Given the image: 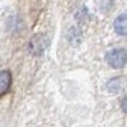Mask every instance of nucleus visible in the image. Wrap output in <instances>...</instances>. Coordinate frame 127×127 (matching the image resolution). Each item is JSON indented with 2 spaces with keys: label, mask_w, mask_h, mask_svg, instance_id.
Masks as SVG:
<instances>
[{
  "label": "nucleus",
  "mask_w": 127,
  "mask_h": 127,
  "mask_svg": "<svg viewBox=\"0 0 127 127\" xmlns=\"http://www.w3.org/2000/svg\"><path fill=\"white\" fill-rule=\"evenodd\" d=\"M122 109H123V112L127 113V97L122 100Z\"/></svg>",
  "instance_id": "39448f33"
},
{
  "label": "nucleus",
  "mask_w": 127,
  "mask_h": 127,
  "mask_svg": "<svg viewBox=\"0 0 127 127\" xmlns=\"http://www.w3.org/2000/svg\"><path fill=\"white\" fill-rule=\"evenodd\" d=\"M114 31L121 36H127V14H122L114 20Z\"/></svg>",
  "instance_id": "20e7f679"
},
{
  "label": "nucleus",
  "mask_w": 127,
  "mask_h": 127,
  "mask_svg": "<svg viewBox=\"0 0 127 127\" xmlns=\"http://www.w3.org/2000/svg\"><path fill=\"white\" fill-rule=\"evenodd\" d=\"M12 85V74L8 70L0 71V97L9 92Z\"/></svg>",
  "instance_id": "7ed1b4c3"
},
{
  "label": "nucleus",
  "mask_w": 127,
  "mask_h": 127,
  "mask_svg": "<svg viewBox=\"0 0 127 127\" xmlns=\"http://www.w3.org/2000/svg\"><path fill=\"white\" fill-rule=\"evenodd\" d=\"M47 46V39L42 34H34L29 42V51L33 56H41Z\"/></svg>",
  "instance_id": "f03ea898"
},
{
  "label": "nucleus",
  "mask_w": 127,
  "mask_h": 127,
  "mask_svg": "<svg viewBox=\"0 0 127 127\" xmlns=\"http://www.w3.org/2000/svg\"><path fill=\"white\" fill-rule=\"evenodd\" d=\"M105 59H107V62H108V65L111 67L121 69L126 65V62H127V51L123 50V48L112 50L107 54Z\"/></svg>",
  "instance_id": "f257e3e1"
}]
</instances>
